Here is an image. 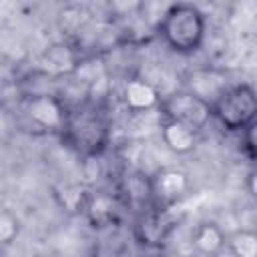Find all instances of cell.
I'll use <instances>...</instances> for the list:
<instances>
[{"label": "cell", "instance_id": "cell-1", "mask_svg": "<svg viewBox=\"0 0 257 257\" xmlns=\"http://www.w3.org/2000/svg\"><path fill=\"white\" fill-rule=\"evenodd\" d=\"M157 30L167 48L187 56L195 54L203 46L207 18L199 6L191 2H175L163 12Z\"/></svg>", "mask_w": 257, "mask_h": 257}, {"label": "cell", "instance_id": "cell-2", "mask_svg": "<svg viewBox=\"0 0 257 257\" xmlns=\"http://www.w3.org/2000/svg\"><path fill=\"white\" fill-rule=\"evenodd\" d=\"M60 133L68 147H72L82 157H100L110 141V126L106 116L98 108L84 104L68 108Z\"/></svg>", "mask_w": 257, "mask_h": 257}, {"label": "cell", "instance_id": "cell-3", "mask_svg": "<svg viewBox=\"0 0 257 257\" xmlns=\"http://www.w3.org/2000/svg\"><path fill=\"white\" fill-rule=\"evenodd\" d=\"M213 118L229 133H243L247 126L255 124L257 116V96L255 88L247 82L229 84L225 92L211 104Z\"/></svg>", "mask_w": 257, "mask_h": 257}, {"label": "cell", "instance_id": "cell-4", "mask_svg": "<svg viewBox=\"0 0 257 257\" xmlns=\"http://www.w3.org/2000/svg\"><path fill=\"white\" fill-rule=\"evenodd\" d=\"M159 108H161L165 118L181 122V124L193 128L195 133L203 131L213 120L211 104L205 102L203 98H199L197 94H193L187 88L185 90H175L169 96L161 98Z\"/></svg>", "mask_w": 257, "mask_h": 257}, {"label": "cell", "instance_id": "cell-5", "mask_svg": "<svg viewBox=\"0 0 257 257\" xmlns=\"http://www.w3.org/2000/svg\"><path fill=\"white\" fill-rule=\"evenodd\" d=\"M66 112L68 108L56 96V92L30 94L24 98V114L34 126L46 133H60L66 120Z\"/></svg>", "mask_w": 257, "mask_h": 257}, {"label": "cell", "instance_id": "cell-6", "mask_svg": "<svg viewBox=\"0 0 257 257\" xmlns=\"http://www.w3.org/2000/svg\"><path fill=\"white\" fill-rule=\"evenodd\" d=\"M175 221L167 211H147L137 219L135 225V237L141 245H163L173 231Z\"/></svg>", "mask_w": 257, "mask_h": 257}, {"label": "cell", "instance_id": "cell-7", "mask_svg": "<svg viewBox=\"0 0 257 257\" xmlns=\"http://www.w3.org/2000/svg\"><path fill=\"white\" fill-rule=\"evenodd\" d=\"M227 76L215 68H197L187 76V90L213 104L227 88Z\"/></svg>", "mask_w": 257, "mask_h": 257}, {"label": "cell", "instance_id": "cell-8", "mask_svg": "<svg viewBox=\"0 0 257 257\" xmlns=\"http://www.w3.org/2000/svg\"><path fill=\"white\" fill-rule=\"evenodd\" d=\"M122 100L126 108L135 114L151 112L159 106L161 96L159 90L145 78H128L122 86Z\"/></svg>", "mask_w": 257, "mask_h": 257}, {"label": "cell", "instance_id": "cell-9", "mask_svg": "<svg viewBox=\"0 0 257 257\" xmlns=\"http://www.w3.org/2000/svg\"><path fill=\"white\" fill-rule=\"evenodd\" d=\"M151 183L153 195L163 201H175L183 197L189 189V177L179 169H163L151 179Z\"/></svg>", "mask_w": 257, "mask_h": 257}, {"label": "cell", "instance_id": "cell-10", "mask_svg": "<svg viewBox=\"0 0 257 257\" xmlns=\"http://www.w3.org/2000/svg\"><path fill=\"white\" fill-rule=\"evenodd\" d=\"M159 128H161V139H163L165 147L177 155H187L197 145V133L181 122L165 118Z\"/></svg>", "mask_w": 257, "mask_h": 257}, {"label": "cell", "instance_id": "cell-11", "mask_svg": "<svg viewBox=\"0 0 257 257\" xmlns=\"http://www.w3.org/2000/svg\"><path fill=\"white\" fill-rule=\"evenodd\" d=\"M122 193L126 197V203L137 207V209H147L153 195V183L149 179V175L145 173H128L122 179Z\"/></svg>", "mask_w": 257, "mask_h": 257}, {"label": "cell", "instance_id": "cell-12", "mask_svg": "<svg viewBox=\"0 0 257 257\" xmlns=\"http://www.w3.org/2000/svg\"><path fill=\"white\" fill-rule=\"evenodd\" d=\"M227 239H225V233L221 231V227L217 223H201L195 227L193 231V245L197 251L205 253V255H215L219 253L223 247H225Z\"/></svg>", "mask_w": 257, "mask_h": 257}, {"label": "cell", "instance_id": "cell-13", "mask_svg": "<svg viewBox=\"0 0 257 257\" xmlns=\"http://www.w3.org/2000/svg\"><path fill=\"white\" fill-rule=\"evenodd\" d=\"M76 62L78 60H76L72 48L64 42H56V44L48 46L44 52V64L48 68V74H52V76L70 74L74 70Z\"/></svg>", "mask_w": 257, "mask_h": 257}, {"label": "cell", "instance_id": "cell-14", "mask_svg": "<svg viewBox=\"0 0 257 257\" xmlns=\"http://www.w3.org/2000/svg\"><path fill=\"white\" fill-rule=\"evenodd\" d=\"M86 215H88V219H90L94 225H98V227L108 225V223L114 221V217H116V203H114L112 197L100 193V195L92 197V199L86 203Z\"/></svg>", "mask_w": 257, "mask_h": 257}, {"label": "cell", "instance_id": "cell-15", "mask_svg": "<svg viewBox=\"0 0 257 257\" xmlns=\"http://www.w3.org/2000/svg\"><path fill=\"white\" fill-rule=\"evenodd\" d=\"M231 253L237 257H255L257 255V233L255 231H239L229 239Z\"/></svg>", "mask_w": 257, "mask_h": 257}, {"label": "cell", "instance_id": "cell-16", "mask_svg": "<svg viewBox=\"0 0 257 257\" xmlns=\"http://www.w3.org/2000/svg\"><path fill=\"white\" fill-rule=\"evenodd\" d=\"M18 235V223L12 215L0 211V243H10Z\"/></svg>", "mask_w": 257, "mask_h": 257}, {"label": "cell", "instance_id": "cell-17", "mask_svg": "<svg viewBox=\"0 0 257 257\" xmlns=\"http://www.w3.org/2000/svg\"><path fill=\"white\" fill-rule=\"evenodd\" d=\"M239 135H241V143H243V151H245L247 159L253 161V159H255V139H253V135H255V124L247 126V128H245L243 133H239Z\"/></svg>", "mask_w": 257, "mask_h": 257}]
</instances>
